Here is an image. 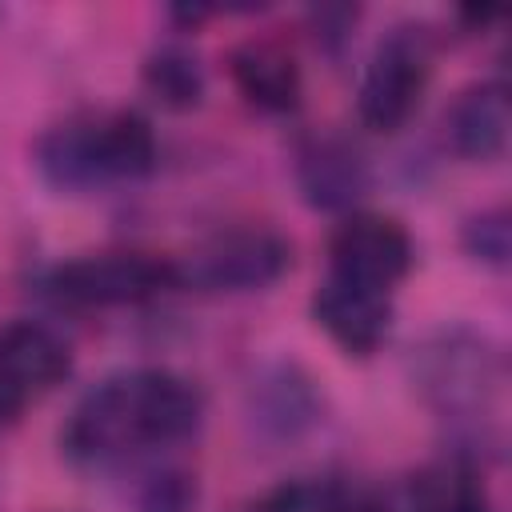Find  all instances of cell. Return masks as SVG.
<instances>
[{
    "label": "cell",
    "instance_id": "1",
    "mask_svg": "<svg viewBox=\"0 0 512 512\" xmlns=\"http://www.w3.org/2000/svg\"><path fill=\"white\" fill-rule=\"evenodd\" d=\"M204 420V396L176 372L136 368L96 384L68 416L60 448L72 460H112L148 444H176Z\"/></svg>",
    "mask_w": 512,
    "mask_h": 512
},
{
    "label": "cell",
    "instance_id": "2",
    "mask_svg": "<svg viewBox=\"0 0 512 512\" xmlns=\"http://www.w3.org/2000/svg\"><path fill=\"white\" fill-rule=\"evenodd\" d=\"M432 76V44H428V28L420 24H400L392 28L380 48L372 52L364 80H360V96H356V112L364 120V128L372 132H400L412 112L424 100Z\"/></svg>",
    "mask_w": 512,
    "mask_h": 512
},
{
    "label": "cell",
    "instance_id": "3",
    "mask_svg": "<svg viewBox=\"0 0 512 512\" xmlns=\"http://www.w3.org/2000/svg\"><path fill=\"white\" fill-rule=\"evenodd\" d=\"M292 268V244L272 228H228L176 264V284L200 292H256Z\"/></svg>",
    "mask_w": 512,
    "mask_h": 512
},
{
    "label": "cell",
    "instance_id": "4",
    "mask_svg": "<svg viewBox=\"0 0 512 512\" xmlns=\"http://www.w3.org/2000/svg\"><path fill=\"white\" fill-rule=\"evenodd\" d=\"M48 288L56 300L80 308L140 304L176 288V264L152 252H96L56 264L48 272Z\"/></svg>",
    "mask_w": 512,
    "mask_h": 512
},
{
    "label": "cell",
    "instance_id": "5",
    "mask_svg": "<svg viewBox=\"0 0 512 512\" xmlns=\"http://www.w3.org/2000/svg\"><path fill=\"white\" fill-rule=\"evenodd\" d=\"M328 264L336 280L392 292L412 268V236L392 216L352 212L328 240Z\"/></svg>",
    "mask_w": 512,
    "mask_h": 512
},
{
    "label": "cell",
    "instance_id": "6",
    "mask_svg": "<svg viewBox=\"0 0 512 512\" xmlns=\"http://www.w3.org/2000/svg\"><path fill=\"white\" fill-rule=\"evenodd\" d=\"M312 320L332 336L340 352L372 356L392 328V304H388V292H372V288L328 276L312 296Z\"/></svg>",
    "mask_w": 512,
    "mask_h": 512
},
{
    "label": "cell",
    "instance_id": "7",
    "mask_svg": "<svg viewBox=\"0 0 512 512\" xmlns=\"http://www.w3.org/2000/svg\"><path fill=\"white\" fill-rule=\"evenodd\" d=\"M372 184L368 160L340 136H316L296 152V188L316 212H348Z\"/></svg>",
    "mask_w": 512,
    "mask_h": 512
},
{
    "label": "cell",
    "instance_id": "8",
    "mask_svg": "<svg viewBox=\"0 0 512 512\" xmlns=\"http://www.w3.org/2000/svg\"><path fill=\"white\" fill-rule=\"evenodd\" d=\"M228 76L236 92L260 112H292L304 96V76L296 56L272 36H252L236 44L228 56Z\"/></svg>",
    "mask_w": 512,
    "mask_h": 512
},
{
    "label": "cell",
    "instance_id": "9",
    "mask_svg": "<svg viewBox=\"0 0 512 512\" xmlns=\"http://www.w3.org/2000/svg\"><path fill=\"white\" fill-rule=\"evenodd\" d=\"M448 144L464 160H500L508 148V128H512V100L500 80L472 84L468 92L456 96V104L444 116Z\"/></svg>",
    "mask_w": 512,
    "mask_h": 512
},
{
    "label": "cell",
    "instance_id": "10",
    "mask_svg": "<svg viewBox=\"0 0 512 512\" xmlns=\"http://www.w3.org/2000/svg\"><path fill=\"white\" fill-rule=\"evenodd\" d=\"M68 372L72 352L52 328L36 320H12L0 328V376H8L24 396L56 388Z\"/></svg>",
    "mask_w": 512,
    "mask_h": 512
},
{
    "label": "cell",
    "instance_id": "11",
    "mask_svg": "<svg viewBox=\"0 0 512 512\" xmlns=\"http://www.w3.org/2000/svg\"><path fill=\"white\" fill-rule=\"evenodd\" d=\"M92 156L96 176L104 180H140L156 168V132L140 112H112L92 120Z\"/></svg>",
    "mask_w": 512,
    "mask_h": 512
},
{
    "label": "cell",
    "instance_id": "12",
    "mask_svg": "<svg viewBox=\"0 0 512 512\" xmlns=\"http://www.w3.org/2000/svg\"><path fill=\"white\" fill-rule=\"evenodd\" d=\"M36 164L48 176V184L64 192L96 188L100 176H96V156H92V120H68L44 132L36 144Z\"/></svg>",
    "mask_w": 512,
    "mask_h": 512
},
{
    "label": "cell",
    "instance_id": "13",
    "mask_svg": "<svg viewBox=\"0 0 512 512\" xmlns=\"http://www.w3.org/2000/svg\"><path fill=\"white\" fill-rule=\"evenodd\" d=\"M144 88L164 104V108H176V112H184V108H196L200 104V96H204V72H200V64L188 56V52H180V48H160V52H152L148 60H144Z\"/></svg>",
    "mask_w": 512,
    "mask_h": 512
},
{
    "label": "cell",
    "instance_id": "14",
    "mask_svg": "<svg viewBox=\"0 0 512 512\" xmlns=\"http://www.w3.org/2000/svg\"><path fill=\"white\" fill-rule=\"evenodd\" d=\"M488 384L484 372V352L476 348H456L452 340L444 348H432V372H428V388H436L444 396L448 408H464L476 404L480 392Z\"/></svg>",
    "mask_w": 512,
    "mask_h": 512
},
{
    "label": "cell",
    "instance_id": "15",
    "mask_svg": "<svg viewBox=\"0 0 512 512\" xmlns=\"http://www.w3.org/2000/svg\"><path fill=\"white\" fill-rule=\"evenodd\" d=\"M412 512H492L484 484L464 468L424 472L412 488Z\"/></svg>",
    "mask_w": 512,
    "mask_h": 512
},
{
    "label": "cell",
    "instance_id": "16",
    "mask_svg": "<svg viewBox=\"0 0 512 512\" xmlns=\"http://www.w3.org/2000/svg\"><path fill=\"white\" fill-rule=\"evenodd\" d=\"M460 240H464V252L472 260L504 268L508 256H512V216H508V208H484V212L468 216Z\"/></svg>",
    "mask_w": 512,
    "mask_h": 512
},
{
    "label": "cell",
    "instance_id": "17",
    "mask_svg": "<svg viewBox=\"0 0 512 512\" xmlns=\"http://www.w3.org/2000/svg\"><path fill=\"white\" fill-rule=\"evenodd\" d=\"M136 512H196V476L184 468L152 472L136 492Z\"/></svg>",
    "mask_w": 512,
    "mask_h": 512
},
{
    "label": "cell",
    "instance_id": "18",
    "mask_svg": "<svg viewBox=\"0 0 512 512\" xmlns=\"http://www.w3.org/2000/svg\"><path fill=\"white\" fill-rule=\"evenodd\" d=\"M332 492L336 488H320V484H280L272 488L252 512H332Z\"/></svg>",
    "mask_w": 512,
    "mask_h": 512
},
{
    "label": "cell",
    "instance_id": "19",
    "mask_svg": "<svg viewBox=\"0 0 512 512\" xmlns=\"http://www.w3.org/2000/svg\"><path fill=\"white\" fill-rule=\"evenodd\" d=\"M24 404H28V396H24L8 376H0V424H12Z\"/></svg>",
    "mask_w": 512,
    "mask_h": 512
}]
</instances>
